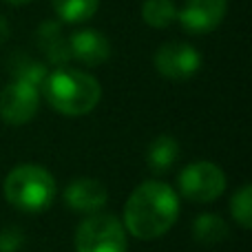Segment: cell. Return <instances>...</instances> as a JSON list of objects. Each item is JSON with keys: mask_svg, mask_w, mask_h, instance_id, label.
I'll list each match as a JSON object with an SVG mask.
<instances>
[{"mask_svg": "<svg viewBox=\"0 0 252 252\" xmlns=\"http://www.w3.org/2000/svg\"><path fill=\"white\" fill-rule=\"evenodd\" d=\"M179 217V195L173 186L151 179L130 192L124 204L122 223L126 232L144 241L159 239L175 226Z\"/></svg>", "mask_w": 252, "mask_h": 252, "instance_id": "obj_1", "label": "cell"}, {"mask_svg": "<svg viewBox=\"0 0 252 252\" xmlns=\"http://www.w3.org/2000/svg\"><path fill=\"white\" fill-rule=\"evenodd\" d=\"M44 100L53 111L69 118L87 115L100 104L102 87L91 73L71 66H56L42 82Z\"/></svg>", "mask_w": 252, "mask_h": 252, "instance_id": "obj_2", "label": "cell"}, {"mask_svg": "<svg viewBox=\"0 0 252 252\" xmlns=\"http://www.w3.org/2000/svg\"><path fill=\"white\" fill-rule=\"evenodd\" d=\"M4 199L22 213H42L56 199V179L40 164H20L2 184Z\"/></svg>", "mask_w": 252, "mask_h": 252, "instance_id": "obj_3", "label": "cell"}, {"mask_svg": "<svg viewBox=\"0 0 252 252\" xmlns=\"http://www.w3.org/2000/svg\"><path fill=\"white\" fill-rule=\"evenodd\" d=\"M128 232L122 219L111 213H93L75 230L78 252H126Z\"/></svg>", "mask_w": 252, "mask_h": 252, "instance_id": "obj_4", "label": "cell"}, {"mask_svg": "<svg viewBox=\"0 0 252 252\" xmlns=\"http://www.w3.org/2000/svg\"><path fill=\"white\" fill-rule=\"evenodd\" d=\"M177 188L184 199L195 204H213L226 190V173L213 161H192L177 175Z\"/></svg>", "mask_w": 252, "mask_h": 252, "instance_id": "obj_5", "label": "cell"}, {"mask_svg": "<svg viewBox=\"0 0 252 252\" xmlns=\"http://www.w3.org/2000/svg\"><path fill=\"white\" fill-rule=\"evenodd\" d=\"M153 62L161 78L179 82L201 69V53L188 42H166L155 51Z\"/></svg>", "mask_w": 252, "mask_h": 252, "instance_id": "obj_6", "label": "cell"}, {"mask_svg": "<svg viewBox=\"0 0 252 252\" xmlns=\"http://www.w3.org/2000/svg\"><path fill=\"white\" fill-rule=\"evenodd\" d=\"M40 106V89L13 80L0 91V120L11 126L27 124L35 118Z\"/></svg>", "mask_w": 252, "mask_h": 252, "instance_id": "obj_7", "label": "cell"}, {"mask_svg": "<svg viewBox=\"0 0 252 252\" xmlns=\"http://www.w3.org/2000/svg\"><path fill=\"white\" fill-rule=\"evenodd\" d=\"M228 0H186L177 20L190 35H206L215 31L226 18Z\"/></svg>", "mask_w": 252, "mask_h": 252, "instance_id": "obj_8", "label": "cell"}, {"mask_svg": "<svg viewBox=\"0 0 252 252\" xmlns=\"http://www.w3.org/2000/svg\"><path fill=\"white\" fill-rule=\"evenodd\" d=\"M71 60L84 66H100L111 58V42L97 29H80L69 35Z\"/></svg>", "mask_w": 252, "mask_h": 252, "instance_id": "obj_9", "label": "cell"}, {"mask_svg": "<svg viewBox=\"0 0 252 252\" xmlns=\"http://www.w3.org/2000/svg\"><path fill=\"white\" fill-rule=\"evenodd\" d=\"M106 199H109L106 186L93 177H78L64 188V204L78 213H97L104 208Z\"/></svg>", "mask_w": 252, "mask_h": 252, "instance_id": "obj_10", "label": "cell"}, {"mask_svg": "<svg viewBox=\"0 0 252 252\" xmlns=\"http://www.w3.org/2000/svg\"><path fill=\"white\" fill-rule=\"evenodd\" d=\"M38 44L53 66H66L71 62L69 38L56 20H47L38 27Z\"/></svg>", "mask_w": 252, "mask_h": 252, "instance_id": "obj_11", "label": "cell"}, {"mask_svg": "<svg viewBox=\"0 0 252 252\" xmlns=\"http://www.w3.org/2000/svg\"><path fill=\"white\" fill-rule=\"evenodd\" d=\"M177 157H179V142L173 135H159V137H155L148 144L146 161L151 166V170H155V173H166L177 161Z\"/></svg>", "mask_w": 252, "mask_h": 252, "instance_id": "obj_12", "label": "cell"}, {"mask_svg": "<svg viewBox=\"0 0 252 252\" xmlns=\"http://www.w3.org/2000/svg\"><path fill=\"white\" fill-rule=\"evenodd\" d=\"M228 232H230V228H228L226 219L215 213H204L199 217H195V221H192V237L206 246L221 244L228 237Z\"/></svg>", "mask_w": 252, "mask_h": 252, "instance_id": "obj_13", "label": "cell"}, {"mask_svg": "<svg viewBox=\"0 0 252 252\" xmlns=\"http://www.w3.org/2000/svg\"><path fill=\"white\" fill-rule=\"evenodd\" d=\"M51 7L62 22L80 25L95 16L100 0H51Z\"/></svg>", "mask_w": 252, "mask_h": 252, "instance_id": "obj_14", "label": "cell"}, {"mask_svg": "<svg viewBox=\"0 0 252 252\" xmlns=\"http://www.w3.org/2000/svg\"><path fill=\"white\" fill-rule=\"evenodd\" d=\"M9 71H11L13 80H20V82L33 84V87H42L44 78H47V66L40 60L31 56H25V53H16V56L9 60Z\"/></svg>", "mask_w": 252, "mask_h": 252, "instance_id": "obj_15", "label": "cell"}, {"mask_svg": "<svg viewBox=\"0 0 252 252\" xmlns=\"http://www.w3.org/2000/svg\"><path fill=\"white\" fill-rule=\"evenodd\" d=\"M177 4L173 0H144L142 20L153 29H166L177 20Z\"/></svg>", "mask_w": 252, "mask_h": 252, "instance_id": "obj_16", "label": "cell"}, {"mask_svg": "<svg viewBox=\"0 0 252 252\" xmlns=\"http://www.w3.org/2000/svg\"><path fill=\"white\" fill-rule=\"evenodd\" d=\"M230 215L241 228L252 226V186L244 184L230 199Z\"/></svg>", "mask_w": 252, "mask_h": 252, "instance_id": "obj_17", "label": "cell"}, {"mask_svg": "<svg viewBox=\"0 0 252 252\" xmlns=\"http://www.w3.org/2000/svg\"><path fill=\"white\" fill-rule=\"evenodd\" d=\"M25 244V232L16 226H7L0 230V252H16Z\"/></svg>", "mask_w": 252, "mask_h": 252, "instance_id": "obj_18", "label": "cell"}, {"mask_svg": "<svg viewBox=\"0 0 252 252\" xmlns=\"http://www.w3.org/2000/svg\"><path fill=\"white\" fill-rule=\"evenodd\" d=\"M9 33H11V27H9L7 18L0 16V44L7 42V40H9Z\"/></svg>", "mask_w": 252, "mask_h": 252, "instance_id": "obj_19", "label": "cell"}, {"mask_svg": "<svg viewBox=\"0 0 252 252\" xmlns=\"http://www.w3.org/2000/svg\"><path fill=\"white\" fill-rule=\"evenodd\" d=\"M9 4H13V7H22V4H29V2H33V0H7Z\"/></svg>", "mask_w": 252, "mask_h": 252, "instance_id": "obj_20", "label": "cell"}]
</instances>
